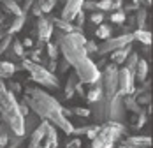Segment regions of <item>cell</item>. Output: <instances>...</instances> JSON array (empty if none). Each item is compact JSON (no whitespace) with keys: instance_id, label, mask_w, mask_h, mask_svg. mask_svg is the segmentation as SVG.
<instances>
[{"instance_id":"28","label":"cell","mask_w":153,"mask_h":148,"mask_svg":"<svg viewBox=\"0 0 153 148\" xmlns=\"http://www.w3.org/2000/svg\"><path fill=\"white\" fill-rule=\"evenodd\" d=\"M146 11L144 9H139L137 11V18H136V25H137V28H144V25H146Z\"/></svg>"},{"instance_id":"33","label":"cell","mask_w":153,"mask_h":148,"mask_svg":"<svg viewBox=\"0 0 153 148\" xmlns=\"http://www.w3.org/2000/svg\"><path fill=\"white\" fill-rule=\"evenodd\" d=\"M90 19H92V23H95V25H100V23L104 21V13H99V11H95V13L90 16Z\"/></svg>"},{"instance_id":"39","label":"cell","mask_w":153,"mask_h":148,"mask_svg":"<svg viewBox=\"0 0 153 148\" xmlns=\"http://www.w3.org/2000/svg\"><path fill=\"white\" fill-rule=\"evenodd\" d=\"M144 122H146V118H144V113H141V117H139V122H137V125H136V127H139V129H141V127L144 125Z\"/></svg>"},{"instance_id":"29","label":"cell","mask_w":153,"mask_h":148,"mask_svg":"<svg viewBox=\"0 0 153 148\" xmlns=\"http://www.w3.org/2000/svg\"><path fill=\"white\" fill-rule=\"evenodd\" d=\"M95 7H97V11H111V9H113V0H100V2H95Z\"/></svg>"},{"instance_id":"37","label":"cell","mask_w":153,"mask_h":148,"mask_svg":"<svg viewBox=\"0 0 153 148\" xmlns=\"http://www.w3.org/2000/svg\"><path fill=\"white\" fill-rule=\"evenodd\" d=\"M99 127H100V125H93V127H90V125H88V131H86V134H88V138H90V139H93V138L97 136V132H99Z\"/></svg>"},{"instance_id":"30","label":"cell","mask_w":153,"mask_h":148,"mask_svg":"<svg viewBox=\"0 0 153 148\" xmlns=\"http://www.w3.org/2000/svg\"><path fill=\"white\" fill-rule=\"evenodd\" d=\"M46 46H48V55H49V58L51 60L58 58V46L55 44V43H46Z\"/></svg>"},{"instance_id":"5","label":"cell","mask_w":153,"mask_h":148,"mask_svg":"<svg viewBox=\"0 0 153 148\" xmlns=\"http://www.w3.org/2000/svg\"><path fill=\"white\" fill-rule=\"evenodd\" d=\"M23 67L30 73V78L33 83H39L46 88H58V78L53 73H49L46 67H42L41 64H35L32 60H23Z\"/></svg>"},{"instance_id":"36","label":"cell","mask_w":153,"mask_h":148,"mask_svg":"<svg viewBox=\"0 0 153 148\" xmlns=\"http://www.w3.org/2000/svg\"><path fill=\"white\" fill-rule=\"evenodd\" d=\"M72 113H76L79 117H88L90 115V109H85V108H74V109H71Z\"/></svg>"},{"instance_id":"19","label":"cell","mask_w":153,"mask_h":148,"mask_svg":"<svg viewBox=\"0 0 153 148\" xmlns=\"http://www.w3.org/2000/svg\"><path fill=\"white\" fill-rule=\"evenodd\" d=\"M132 35H134V41H139V43H143L146 46L152 44V32H148V30L137 28L136 32H132Z\"/></svg>"},{"instance_id":"7","label":"cell","mask_w":153,"mask_h":148,"mask_svg":"<svg viewBox=\"0 0 153 148\" xmlns=\"http://www.w3.org/2000/svg\"><path fill=\"white\" fill-rule=\"evenodd\" d=\"M107 99V122H120L122 123L125 118V106H123V95L114 93L113 97Z\"/></svg>"},{"instance_id":"15","label":"cell","mask_w":153,"mask_h":148,"mask_svg":"<svg viewBox=\"0 0 153 148\" xmlns=\"http://www.w3.org/2000/svg\"><path fill=\"white\" fill-rule=\"evenodd\" d=\"M18 71L13 62L9 60H0V79H7V78H13V74Z\"/></svg>"},{"instance_id":"13","label":"cell","mask_w":153,"mask_h":148,"mask_svg":"<svg viewBox=\"0 0 153 148\" xmlns=\"http://www.w3.org/2000/svg\"><path fill=\"white\" fill-rule=\"evenodd\" d=\"M130 51H132L130 44H128V46H123V48H120V49L111 51V53H113V55H111L113 64H114V65H120V64H123V62L127 60V57H128V53H130Z\"/></svg>"},{"instance_id":"34","label":"cell","mask_w":153,"mask_h":148,"mask_svg":"<svg viewBox=\"0 0 153 148\" xmlns=\"http://www.w3.org/2000/svg\"><path fill=\"white\" fill-rule=\"evenodd\" d=\"M55 4H56V0H44V4H42L41 11H42V13H49V11L55 7Z\"/></svg>"},{"instance_id":"26","label":"cell","mask_w":153,"mask_h":148,"mask_svg":"<svg viewBox=\"0 0 153 148\" xmlns=\"http://www.w3.org/2000/svg\"><path fill=\"white\" fill-rule=\"evenodd\" d=\"M7 139H9V127L4 123L0 125V148L7 147Z\"/></svg>"},{"instance_id":"9","label":"cell","mask_w":153,"mask_h":148,"mask_svg":"<svg viewBox=\"0 0 153 148\" xmlns=\"http://www.w3.org/2000/svg\"><path fill=\"white\" fill-rule=\"evenodd\" d=\"M134 73H130L127 67L118 71V93L122 95H130L134 92Z\"/></svg>"},{"instance_id":"38","label":"cell","mask_w":153,"mask_h":148,"mask_svg":"<svg viewBox=\"0 0 153 148\" xmlns=\"http://www.w3.org/2000/svg\"><path fill=\"white\" fill-rule=\"evenodd\" d=\"M69 67H71V65L67 64V60H65V58H62V62H60V73H65V71H67Z\"/></svg>"},{"instance_id":"16","label":"cell","mask_w":153,"mask_h":148,"mask_svg":"<svg viewBox=\"0 0 153 148\" xmlns=\"http://www.w3.org/2000/svg\"><path fill=\"white\" fill-rule=\"evenodd\" d=\"M148 62L144 58H139L137 60V65H136V71H134V78L137 79V81H144L146 78H148Z\"/></svg>"},{"instance_id":"41","label":"cell","mask_w":153,"mask_h":148,"mask_svg":"<svg viewBox=\"0 0 153 148\" xmlns=\"http://www.w3.org/2000/svg\"><path fill=\"white\" fill-rule=\"evenodd\" d=\"M23 44V48H28V46H32L33 43H32V39H25V43H21Z\"/></svg>"},{"instance_id":"32","label":"cell","mask_w":153,"mask_h":148,"mask_svg":"<svg viewBox=\"0 0 153 148\" xmlns=\"http://www.w3.org/2000/svg\"><path fill=\"white\" fill-rule=\"evenodd\" d=\"M5 87H7L9 92H13V93H19V92H21L19 83H16V81H7V83H5Z\"/></svg>"},{"instance_id":"1","label":"cell","mask_w":153,"mask_h":148,"mask_svg":"<svg viewBox=\"0 0 153 148\" xmlns=\"http://www.w3.org/2000/svg\"><path fill=\"white\" fill-rule=\"evenodd\" d=\"M85 43L86 39L81 32H71V34H65L62 30L56 32L55 44L60 48L62 57L74 69L76 76L83 85H92L100 79V71L97 64L90 58V53L85 49Z\"/></svg>"},{"instance_id":"21","label":"cell","mask_w":153,"mask_h":148,"mask_svg":"<svg viewBox=\"0 0 153 148\" xmlns=\"http://www.w3.org/2000/svg\"><path fill=\"white\" fill-rule=\"evenodd\" d=\"M4 5H5V9L9 11V13H13L14 16H23L25 13H23V9L19 7V4L16 2V0H0Z\"/></svg>"},{"instance_id":"4","label":"cell","mask_w":153,"mask_h":148,"mask_svg":"<svg viewBox=\"0 0 153 148\" xmlns=\"http://www.w3.org/2000/svg\"><path fill=\"white\" fill-rule=\"evenodd\" d=\"M125 134V127L120 122H107L104 125L99 127L97 136L92 139L93 148H113L114 143Z\"/></svg>"},{"instance_id":"2","label":"cell","mask_w":153,"mask_h":148,"mask_svg":"<svg viewBox=\"0 0 153 148\" xmlns=\"http://www.w3.org/2000/svg\"><path fill=\"white\" fill-rule=\"evenodd\" d=\"M23 102L28 106V109L33 111L39 118L49 122L51 125L58 127L63 134H72V123L63 115V106H62L53 95H49L42 88H28L27 95L23 97Z\"/></svg>"},{"instance_id":"20","label":"cell","mask_w":153,"mask_h":148,"mask_svg":"<svg viewBox=\"0 0 153 148\" xmlns=\"http://www.w3.org/2000/svg\"><path fill=\"white\" fill-rule=\"evenodd\" d=\"M77 83H79V78L76 76V73L71 74V76L67 78V85H65V97H67V99H71V97L74 95Z\"/></svg>"},{"instance_id":"11","label":"cell","mask_w":153,"mask_h":148,"mask_svg":"<svg viewBox=\"0 0 153 148\" xmlns=\"http://www.w3.org/2000/svg\"><path fill=\"white\" fill-rule=\"evenodd\" d=\"M83 2L85 0H67V4L63 7V13H62V19L63 21H74L77 13L83 9Z\"/></svg>"},{"instance_id":"27","label":"cell","mask_w":153,"mask_h":148,"mask_svg":"<svg viewBox=\"0 0 153 148\" xmlns=\"http://www.w3.org/2000/svg\"><path fill=\"white\" fill-rule=\"evenodd\" d=\"M11 43H13V37H11V34H7V35H4V37L0 39V55L7 51V48L11 46Z\"/></svg>"},{"instance_id":"24","label":"cell","mask_w":153,"mask_h":148,"mask_svg":"<svg viewBox=\"0 0 153 148\" xmlns=\"http://www.w3.org/2000/svg\"><path fill=\"white\" fill-rule=\"evenodd\" d=\"M23 25H25V14L23 16H16V19L11 23V27H9V32L7 34H16V32H19V30L23 28Z\"/></svg>"},{"instance_id":"18","label":"cell","mask_w":153,"mask_h":148,"mask_svg":"<svg viewBox=\"0 0 153 148\" xmlns=\"http://www.w3.org/2000/svg\"><path fill=\"white\" fill-rule=\"evenodd\" d=\"M55 25L58 27V30L65 32V34H71V32H81L83 34V28H79L76 25H72V21H63V19H55Z\"/></svg>"},{"instance_id":"40","label":"cell","mask_w":153,"mask_h":148,"mask_svg":"<svg viewBox=\"0 0 153 148\" xmlns=\"http://www.w3.org/2000/svg\"><path fill=\"white\" fill-rule=\"evenodd\" d=\"M55 69H56V60H51V62H49V69H48V71H49V73H53Z\"/></svg>"},{"instance_id":"17","label":"cell","mask_w":153,"mask_h":148,"mask_svg":"<svg viewBox=\"0 0 153 148\" xmlns=\"http://www.w3.org/2000/svg\"><path fill=\"white\" fill-rule=\"evenodd\" d=\"M123 106L128 109V111H134L136 115H141V113H144L143 111V106H139L137 101H136V97H130V95H123Z\"/></svg>"},{"instance_id":"31","label":"cell","mask_w":153,"mask_h":148,"mask_svg":"<svg viewBox=\"0 0 153 148\" xmlns=\"http://www.w3.org/2000/svg\"><path fill=\"white\" fill-rule=\"evenodd\" d=\"M125 19H127V16H125V13L123 11H116V13H113L111 14V21L113 23H125Z\"/></svg>"},{"instance_id":"35","label":"cell","mask_w":153,"mask_h":148,"mask_svg":"<svg viewBox=\"0 0 153 148\" xmlns=\"http://www.w3.org/2000/svg\"><path fill=\"white\" fill-rule=\"evenodd\" d=\"M65 148H81V139H77V138L69 139V141H67V145H65Z\"/></svg>"},{"instance_id":"6","label":"cell","mask_w":153,"mask_h":148,"mask_svg":"<svg viewBox=\"0 0 153 148\" xmlns=\"http://www.w3.org/2000/svg\"><path fill=\"white\" fill-rule=\"evenodd\" d=\"M100 83L104 90V97H113L118 92V69L114 64L107 65L104 74H100Z\"/></svg>"},{"instance_id":"43","label":"cell","mask_w":153,"mask_h":148,"mask_svg":"<svg viewBox=\"0 0 153 148\" xmlns=\"http://www.w3.org/2000/svg\"><path fill=\"white\" fill-rule=\"evenodd\" d=\"M4 35H5V34H4V32H0V39H2V37H4Z\"/></svg>"},{"instance_id":"12","label":"cell","mask_w":153,"mask_h":148,"mask_svg":"<svg viewBox=\"0 0 153 148\" xmlns=\"http://www.w3.org/2000/svg\"><path fill=\"white\" fill-rule=\"evenodd\" d=\"M104 97V90H102V83H100V79L99 81H95L92 83V88L88 90V93L85 95V99L88 101V102H97L99 99H102Z\"/></svg>"},{"instance_id":"23","label":"cell","mask_w":153,"mask_h":148,"mask_svg":"<svg viewBox=\"0 0 153 148\" xmlns=\"http://www.w3.org/2000/svg\"><path fill=\"white\" fill-rule=\"evenodd\" d=\"M23 136H18V134H14L13 131H9V139H7V147L5 148H18L21 143H23Z\"/></svg>"},{"instance_id":"10","label":"cell","mask_w":153,"mask_h":148,"mask_svg":"<svg viewBox=\"0 0 153 148\" xmlns=\"http://www.w3.org/2000/svg\"><path fill=\"white\" fill-rule=\"evenodd\" d=\"M51 35H53V25H51V21L48 18L39 16V21H37V37H39V41L42 44L49 43Z\"/></svg>"},{"instance_id":"42","label":"cell","mask_w":153,"mask_h":148,"mask_svg":"<svg viewBox=\"0 0 153 148\" xmlns=\"http://www.w3.org/2000/svg\"><path fill=\"white\" fill-rule=\"evenodd\" d=\"M120 148H139V147H132V145H125V143H123Z\"/></svg>"},{"instance_id":"3","label":"cell","mask_w":153,"mask_h":148,"mask_svg":"<svg viewBox=\"0 0 153 148\" xmlns=\"http://www.w3.org/2000/svg\"><path fill=\"white\" fill-rule=\"evenodd\" d=\"M0 118L9 127V131H13L18 136H25V125H23L25 117L19 111V102L16 101L14 93L7 90L5 83H2V79H0Z\"/></svg>"},{"instance_id":"14","label":"cell","mask_w":153,"mask_h":148,"mask_svg":"<svg viewBox=\"0 0 153 148\" xmlns=\"http://www.w3.org/2000/svg\"><path fill=\"white\" fill-rule=\"evenodd\" d=\"M125 145H132L139 148H152V138L150 136H132L125 141Z\"/></svg>"},{"instance_id":"8","label":"cell","mask_w":153,"mask_h":148,"mask_svg":"<svg viewBox=\"0 0 153 148\" xmlns=\"http://www.w3.org/2000/svg\"><path fill=\"white\" fill-rule=\"evenodd\" d=\"M132 41H134L132 32H130V34H122V35H118V37H107V39H104V43L100 46H97V51H99L100 55H107V53H111V51H114V49H120L123 46H128Z\"/></svg>"},{"instance_id":"25","label":"cell","mask_w":153,"mask_h":148,"mask_svg":"<svg viewBox=\"0 0 153 148\" xmlns=\"http://www.w3.org/2000/svg\"><path fill=\"white\" fill-rule=\"evenodd\" d=\"M95 35L99 37V39H107V37H111V27L109 25H104V23H100L99 25V28H97V32H95Z\"/></svg>"},{"instance_id":"22","label":"cell","mask_w":153,"mask_h":148,"mask_svg":"<svg viewBox=\"0 0 153 148\" xmlns=\"http://www.w3.org/2000/svg\"><path fill=\"white\" fill-rule=\"evenodd\" d=\"M11 46H13V51H11V55L9 57H13V58H23L25 57V48H23V44L19 43V41H13L11 43Z\"/></svg>"}]
</instances>
